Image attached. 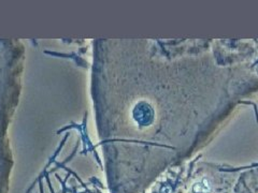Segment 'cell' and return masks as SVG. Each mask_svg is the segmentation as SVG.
Masks as SVG:
<instances>
[{
    "label": "cell",
    "instance_id": "cell-1",
    "mask_svg": "<svg viewBox=\"0 0 258 193\" xmlns=\"http://www.w3.org/2000/svg\"><path fill=\"white\" fill-rule=\"evenodd\" d=\"M155 109L148 101H139L132 110V118L139 128H148L155 122Z\"/></svg>",
    "mask_w": 258,
    "mask_h": 193
},
{
    "label": "cell",
    "instance_id": "cell-2",
    "mask_svg": "<svg viewBox=\"0 0 258 193\" xmlns=\"http://www.w3.org/2000/svg\"><path fill=\"white\" fill-rule=\"evenodd\" d=\"M211 191V182L209 179L203 178L192 184V193H210Z\"/></svg>",
    "mask_w": 258,
    "mask_h": 193
}]
</instances>
